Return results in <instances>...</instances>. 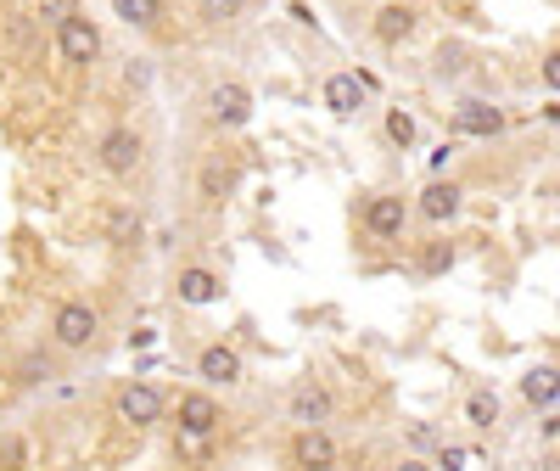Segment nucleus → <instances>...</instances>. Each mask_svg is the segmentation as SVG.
Wrapping results in <instances>:
<instances>
[{
  "instance_id": "f257e3e1",
  "label": "nucleus",
  "mask_w": 560,
  "mask_h": 471,
  "mask_svg": "<svg viewBox=\"0 0 560 471\" xmlns=\"http://www.w3.org/2000/svg\"><path fill=\"white\" fill-rule=\"evenodd\" d=\"M96 309L90 303H62V309L51 314V337H56V348H90L96 343Z\"/></svg>"
},
{
  "instance_id": "f03ea898",
  "label": "nucleus",
  "mask_w": 560,
  "mask_h": 471,
  "mask_svg": "<svg viewBox=\"0 0 560 471\" xmlns=\"http://www.w3.org/2000/svg\"><path fill=\"white\" fill-rule=\"evenodd\" d=\"M56 45H62V57L68 62H96L101 57V29L90 23V17L68 12L62 23H56Z\"/></svg>"
},
{
  "instance_id": "7ed1b4c3",
  "label": "nucleus",
  "mask_w": 560,
  "mask_h": 471,
  "mask_svg": "<svg viewBox=\"0 0 560 471\" xmlns=\"http://www.w3.org/2000/svg\"><path fill=\"white\" fill-rule=\"evenodd\" d=\"M140 152H146V141H140L135 129H107L101 135V169L107 174H135Z\"/></svg>"
},
{
  "instance_id": "20e7f679",
  "label": "nucleus",
  "mask_w": 560,
  "mask_h": 471,
  "mask_svg": "<svg viewBox=\"0 0 560 471\" xmlns=\"http://www.w3.org/2000/svg\"><path fill=\"white\" fill-rule=\"evenodd\" d=\"M118 421H129V427H152V421H163V393L146 382H129L124 393H118Z\"/></svg>"
},
{
  "instance_id": "39448f33",
  "label": "nucleus",
  "mask_w": 560,
  "mask_h": 471,
  "mask_svg": "<svg viewBox=\"0 0 560 471\" xmlns=\"http://www.w3.org/2000/svg\"><path fill=\"white\" fill-rule=\"evenodd\" d=\"M208 113H213V124H219V129H241L252 118V96L241 85H213L208 90Z\"/></svg>"
},
{
  "instance_id": "423d86ee",
  "label": "nucleus",
  "mask_w": 560,
  "mask_h": 471,
  "mask_svg": "<svg viewBox=\"0 0 560 471\" xmlns=\"http://www.w3.org/2000/svg\"><path fill=\"white\" fill-rule=\"evenodd\" d=\"M454 129H460V135H476V141H493L504 129V113L488 107V101H460V107H454Z\"/></svg>"
},
{
  "instance_id": "0eeeda50",
  "label": "nucleus",
  "mask_w": 560,
  "mask_h": 471,
  "mask_svg": "<svg viewBox=\"0 0 560 471\" xmlns=\"http://www.w3.org/2000/svg\"><path fill=\"white\" fill-rule=\"evenodd\" d=\"M196 376H202L208 387H230V382H241V354H236V348H224V343L202 348V359H196Z\"/></svg>"
},
{
  "instance_id": "6e6552de",
  "label": "nucleus",
  "mask_w": 560,
  "mask_h": 471,
  "mask_svg": "<svg viewBox=\"0 0 560 471\" xmlns=\"http://www.w3.org/2000/svg\"><path fill=\"white\" fill-rule=\"evenodd\" d=\"M364 90H370V79H359V73H331V79H325V107H331L336 118H353Z\"/></svg>"
},
{
  "instance_id": "1a4fd4ad",
  "label": "nucleus",
  "mask_w": 560,
  "mask_h": 471,
  "mask_svg": "<svg viewBox=\"0 0 560 471\" xmlns=\"http://www.w3.org/2000/svg\"><path fill=\"white\" fill-rule=\"evenodd\" d=\"M364 225H370V236H381V242H398V236H404V197H376L364 208Z\"/></svg>"
},
{
  "instance_id": "9d476101",
  "label": "nucleus",
  "mask_w": 560,
  "mask_h": 471,
  "mask_svg": "<svg viewBox=\"0 0 560 471\" xmlns=\"http://www.w3.org/2000/svg\"><path fill=\"white\" fill-rule=\"evenodd\" d=\"M292 460L297 466H336V443L325 427H303L292 438Z\"/></svg>"
},
{
  "instance_id": "9b49d317",
  "label": "nucleus",
  "mask_w": 560,
  "mask_h": 471,
  "mask_svg": "<svg viewBox=\"0 0 560 471\" xmlns=\"http://www.w3.org/2000/svg\"><path fill=\"white\" fill-rule=\"evenodd\" d=\"M460 197H465V191L454 186V180H432V186L420 191V219H432V225L454 219V214H460Z\"/></svg>"
},
{
  "instance_id": "f8f14e48",
  "label": "nucleus",
  "mask_w": 560,
  "mask_h": 471,
  "mask_svg": "<svg viewBox=\"0 0 560 471\" xmlns=\"http://www.w3.org/2000/svg\"><path fill=\"white\" fill-rule=\"evenodd\" d=\"M180 427L191 432V438H208V432L219 427V404H213L208 393H185L180 399Z\"/></svg>"
},
{
  "instance_id": "ddd939ff",
  "label": "nucleus",
  "mask_w": 560,
  "mask_h": 471,
  "mask_svg": "<svg viewBox=\"0 0 560 471\" xmlns=\"http://www.w3.org/2000/svg\"><path fill=\"white\" fill-rule=\"evenodd\" d=\"M325 415H331V393H325V387H314V382H303L292 393V421H303V427H320Z\"/></svg>"
},
{
  "instance_id": "4468645a",
  "label": "nucleus",
  "mask_w": 560,
  "mask_h": 471,
  "mask_svg": "<svg viewBox=\"0 0 560 471\" xmlns=\"http://www.w3.org/2000/svg\"><path fill=\"white\" fill-rule=\"evenodd\" d=\"M409 34H415V12H409V6H381L376 40H381V45H404Z\"/></svg>"
},
{
  "instance_id": "2eb2a0df",
  "label": "nucleus",
  "mask_w": 560,
  "mask_h": 471,
  "mask_svg": "<svg viewBox=\"0 0 560 471\" xmlns=\"http://www.w3.org/2000/svg\"><path fill=\"white\" fill-rule=\"evenodd\" d=\"M521 399L538 404V410H555V365H538V371L521 376Z\"/></svg>"
},
{
  "instance_id": "dca6fc26",
  "label": "nucleus",
  "mask_w": 560,
  "mask_h": 471,
  "mask_svg": "<svg viewBox=\"0 0 560 471\" xmlns=\"http://www.w3.org/2000/svg\"><path fill=\"white\" fill-rule=\"evenodd\" d=\"M219 298V275L213 270H185L180 275V303H196V309H202V303H213Z\"/></svg>"
},
{
  "instance_id": "f3484780",
  "label": "nucleus",
  "mask_w": 560,
  "mask_h": 471,
  "mask_svg": "<svg viewBox=\"0 0 560 471\" xmlns=\"http://www.w3.org/2000/svg\"><path fill=\"white\" fill-rule=\"evenodd\" d=\"M112 6H118V17H124V23H140V29H152L157 17H163V6H157V0H112Z\"/></svg>"
},
{
  "instance_id": "a211bd4d",
  "label": "nucleus",
  "mask_w": 560,
  "mask_h": 471,
  "mask_svg": "<svg viewBox=\"0 0 560 471\" xmlns=\"http://www.w3.org/2000/svg\"><path fill=\"white\" fill-rule=\"evenodd\" d=\"M465 421H471V427H493V421H499V399H493V393H471V399H465Z\"/></svg>"
},
{
  "instance_id": "6ab92c4d",
  "label": "nucleus",
  "mask_w": 560,
  "mask_h": 471,
  "mask_svg": "<svg viewBox=\"0 0 560 471\" xmlns=\"http://www.w3.org/2000/svg\"><path fill=\"white\" fill-rule=\"evenodd\" d=\"M107 236H112L118 247L140 242V219H135V214H124V208H112V214H107Z\"/></svg>"
},
{
  "instance_id": "aec40b11",
  "label": "nucleus",
  "mask_w": 560,
  "mask_h": 471,
  "mask_svg": "<svg viewBox=\"0 0 560 471\" xmlns=\"http://www.w3.org/2000/svg\"><path fill=\"white\" fill-rule=\"evenodd\" d=\"M230 186H236V180H230V169H219V163L202 174V197H208V202H224V191H230Z\"/></svg>"
},
{
  "instance_id": "412c9836",
  "label": "nucleus",
  "mask_w": 560,
  "mask_h": 471,
  "mask_svg": "<svg viewBox=\"0 0 560 471\" xmlns=\"http://www.w3.org/2000/svg\"><path fill=\"white\" fill-rule=\"evenodd\" d=\"M387 135L398 146H409V141H415V118H409L404 107H392V113H387Z\"/></svg>"
},
{
  "instance_id": "4be33fe9",
  "label": "nucleus",
  "mask_w": 560,
  "mask_h": 471,
  "mask_svg": "<svg viewBox=\"0 0 560 471\" xmlns=\"http://www.w3.org/2000/svg\"><path fill=\"white\" fill-rule=\"evenodd\" d=\"M448 264H454V247H448V242H432V247H426V258H420V270H426V275H443Z\"/></svg>"
},
{
  "instance_id": "5701e85b",
  "label": "nucleus",
  "mask_w": 560,
  "mask_h": 471,
  "mask_svg": "<svg viewBox=\"0 0 560 471\" xmlns=\"http://www.w3.org/2000/svg\"><path fill=\"white\" fill-rule=\"evenodd\" d=\"M68 12H79L73 0H40V17H51V23H62V17H68Z\"/></svg>"
},
{
  "instance_id": "b1692460",
  "label": "nucleus",
  "mask_w": 560,
  "mask_h": 471,
  "mask_svg": "<svg viewBox=\"0 0 560 471\" xmlns=\"http://www.w3.org/2000/svg\"><path fill=\"white\" fill-rule=\"evenodd\" d=\"M40 376H51V365H45V359H28V365H23V382H40Z\"/></svg>"
},
{
  "instance_id": "393cba45",
  "label": "nucleus",
  "mask_w": 560,
  "mask_h": 471,
  "mask_svg": "<svg viewBox=\"0 0 560 471\" xmlns=\"http://www.w3.org/2000/svg\"><path fill=\"white\" fill-rule=\"evenodd\" d=\"M236 6H241V0H208V17H230Z\"/></svg>"
}]
</instances>
